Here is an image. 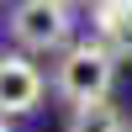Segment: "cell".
<instances>
[{
    "label": "cell",
    "instance_id": "3",
    "mask_svg": "<svg viewBox=\"0 0 132 132\" xmlns=\"http://www.w3.org/2000/svg\"><path fill=\"white\" fill-rule=\"evenodd\" d=\"M42 90H48V79H42V69L32 58H21V53H5V58H0V116L37 111Z\"/></svg>",
    "mask_w": 132,
    "mask_h": 132
},
{
    "label": "cell",
    "instance_id": "7",
    "mask_svg": "<svg viewBox=\"0 0 132 132\" xmlns=\"http://www.w3.org/2000/svg\"><path fill=\"white\" fill-rule=\"evenodd\" d=\"M58 5H74V0H58Z\"/></svg>",
    "mask_w": 132,
    "mask_h": 132
},
{
    "label": "cell",
    "instance_id": "2",
    "mask_svg": "<svg viewBox=\"0 0 132 132\" xmlns=\"http://www.w3.org/2000/svg\"><path fill=\"white\" fill-rule=\"evenodd\" d=\"M11 32H16V42L27 53H58V48H69L74 16L58 0H21L16 16H11Z\"/></svg>",
    "mask_w": 132,
    "mask_h": 132
},
{
    "label": "cell",
    "instance_id": "6",
    "mask_svg": "<svg viewBox=\"0 0 132 132\" xmlns=\"http://www.w3.org/2000/svg\"><path fill=\"white\" fill-rule=\"evenodd\" d=\"M0 132H11V127H5V116H0Z\"/></svg>",
    "mask_w": 132,
    "mask_h": 132
},
{
    "label": "cell",
    "instance_id": "5",
    "mask_svg": "<svg viewBox=\"0 0 132 132\" xmlns=\"http://www.w3.org/2000/svg\"><path fill=\"white\" fill-rule=\"evenodd\" d=\"M63 132H127V122H122V111L111 101H85V106L69 111Z\"/></svg>",
    "mask_w": 132,
    "mask_h": 132
},
{
    "label": "cell",
    "instance_id": "4",
    "mask_svg": "<svg viewBox=\"0 0 132 132\" xmlns=\"http://www.w3.org/2000/svg\"><path fill=\"white\" fill-rule=\"evenodd\" d=\"M95 32L106 37L111 58H132V0H95Z\"/></svg>",
    "mask_w": 132,
    "mask_h": 132
},
{
    "label": "cell",
    "instance_id": "1",
    "mask_svg": "<svg viewBox=\"0 0 132 132\" xmlns=\"http://www.w3.org/2000/svg\"><path fill=\"white\" fill-rule=\"evenodd\" d=\"M111 79H116V58L106 42H69L53 69V90L63 95L69 106H85V101H106L111 95Z\"/></svg>",
    "mask_w": 132,
    "mask_h": 132
}]
</instances>
